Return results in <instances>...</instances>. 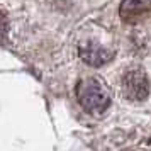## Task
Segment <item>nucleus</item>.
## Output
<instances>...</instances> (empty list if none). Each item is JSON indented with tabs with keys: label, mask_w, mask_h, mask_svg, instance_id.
<instances>
[{
	"label": "nucleus",
	"mask_w": 151,
	"mask_h": 151,
	"mask_svg": "<svg viewBox=\"0 0 151 151\" xmlns=\"http://www.w3.org/2000/svg\"><path fill=\"white\" fill-rule=\"evenodd\" d=\"M76 97L83 109L90 114H102L110 105V92L97 76H87L76 87Z\"/></svg>",
	"instance_id": "nucleus-1"
},
{
	"label": "nucleus",
	"mask_w": 151,
	"mask_h": 151,
	"mask_svg": "<svg viewBox=\"0 0 151 151\" xmlns=\"http://www.w3.org/2000/svg\"><path fill=\"white\" fill-rule=\"evenodd\" d=\"M124 93L131 100H144L150 95V80L143 68H131L122 76Z\"/></svg>",
	"instance_id": "nucleus-2"
},
{
	"label": "nucleus",
	"mask_w": 151,
	"mask_h": 151,
	"mask_svg": "<svg viewBox=\"0 0 151 151\" xmlns=\"http://www.w3.org/2000/svg\"><path fill=\"white\" fill-rule=\"evenodd\" d=\"M119 14L124 22H141L148 15H151V0H122Z\"/></svg>",
	"instance_id": "nucleus-3"
},
{
	"label": "nucleus",
	"mask_w": 151,
	"mask_h": 151,
	"mask_svg": "<svg viewBox=\"0 0 151 151\" xmlns=\"http://www.w3.org/2000/svg\"><path fill=\"white\" fill-rule=\"evenodd\" d=\"M80 56H82L83 61L87 65H90V66H102L104 63L110 61L112 51L104 48L102 44L88 42V44H83L80 48Z\"/></svg>",
	"instance_id": "nucleus-4"
},
{
	"label": "nucleus",
	"mask_w": 151,
	"mask_h": 151,
	"mask_svg": "<svg viewBox=\"0 0 151 151\" xmlns=\"http://www.w3.org/2000/svg\"><path fill=\"white\" fill-rule=\"evenodd\" d=\"M7 34H9V19H7V14L0 10V44H2V42H5Z\"/></svg>",
	"instance_id": "nucleus-5"
}]
</instances>
